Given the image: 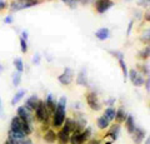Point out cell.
<instances>
[{
    "mask_svg": "<svg viewBox=\"0 0 150 144\" xmlns=\"http://www.w3.org/2000/svg\"><path fill=\"white\" fill-rule=\"evenodd\" d=\"M67 98L62 96L58 100V105H56L55 111L51 115V128L53 129H60L63 127V124L65 122V118H67Z\"/></svg>",
    "mask_w": 150,
    "mask_h": 144,
    "instance_id": "1",
    "label": "cell"
},
{
    "mask_svg": "<svg viewBox=\"0 0 150 144\" xmlns=\"http://www.w3.org/2000/svg\"><path fill=\"white\" fill-rule=\"evenodd\" d=\"M34 118L38 123L40 124H45V125H50L51 127V113L49 111V109L46 108V105L44 103V100H39V104H38L36 109L34 110Z\"/></svg>",
    "mask_w": 150,
    "mask_h": 144,
    "instance_id": "2",
    "label": "cell"
},
{
    "mask_svg": "<svg viewBox=\"0 0 150 144\" xmlns=\"http://www.w3.org/2000/svg\"><path fill=\"white\" fill-rule=\"evenodd\" d=\"M86 104L89 105V108L94 111H98L101 109V101L99 99V96L95 92H88L86 93Z\"/></svg>",
    "mask_w": 150,
    "mask_h": 144,
    "instance_id": "3",
    "label": "cell"
},
{
    "mask_svg": "<svg viewBox=\"0 0 150 144\" xmlns=\"http://www.w3.org/2000/svg\"><path fill=\"white\" fill-rule=\"evenodd\" d=\"M19 118L21 120H24V122H28L30 124H34L35 123V118H34V113L30 110H28L24 105H20L16 108V114Z\"/></svg>",
    "mask_w": 150,
    "mask_h": 144,
    "instance_id": "4",
    "label": "cell"
},
{
    "mask_svg": "<svg viewBox=\"0 0 150 144\" xmlns=\"http://www.w3.org/2000/svg\"><path fill=\"white\" fill-rule=\"evenodd\" d=\"M115 5V3L112 0H95L94 1V8L99 14L106 13L109 9H111Z\"/></svg>",
    "mask_w": 150,
    "mask_h": 144,
    "instance_id": "5",
    "label": "cell"
},
{
    "mask_svg": "<svg viewBox=\"0 0 150 144\" xmlns=\"http://www.w3.org/2000/svg\"><path fill=\"white\" fill-rule=\"evenodd\" d=\"M73 79H74V70L71 68H65L64 72L58 77L59 83L62 85H65V87H68V85L71 84Z\"/></svg>",
    "mask_w": 150,
    "mask_h": 144,
    "instance_id": "6",
    "label": "cell"
},
{
    "mask_svg": "<svg viewBox=\"0 0 150 144\" xmlns=\"http://www.w3.org/2000/svg\"><path fill=\"white\" fill-rule=\"evenodd\" d=\"M128 77L130 78V82L133 83V84L135 87H143L144 83H145V79L140 75V72L135 70V69H131V70L129 72Z\"/></svg>",
    "mask_w": 150,
    "mask_h": 144,
    "instance_id": "7",
    "label": "cell"
},
{
    "mask_svg": "<svg viewBox=\"0 0 150 144\" xmlns=\"http://www.w3.org/2000/svg\"><path fill=\"white\" fill-rule=\"evenodd\" d=\"M43 139L48 144H54L58 140V132H55V129L49 128L48 131H45L43 133Z\"/></svg>",
    "mask_w": 150,
    "mask_h": 144,
    "instance_id": "8",
    "label": "cell"
},
{
    "mask_svg": "<svg viewBox=\"0 0 150 144\" xmlns=\"http://www.w3.org/2000/svg\"><path fill=\"white\" fill-rule=\"evenodd\" d=\"M39 96H38L36 94H34V95H30L29 98H28L26 100H25V103H24V106L28 109V110H30V111H33L34 113V110L36 109V106H38V104H39Z\"/></svg>",
    "mask_w": 150,
    "mask_h": 144,
    "instance_id": "9",
    "label": "cell"
},
{
    "mask_svg": "<svg viewBox=\"0 0 150 144\" xmlns=\"http://www.w3.org/2000/svg\"><path fill=\"white\" fill-rule=\"evenodd\" d=\"M44 103H45V105H46V108H48L49 111L51 113V115H53V113H54L55 109H56V105H58V101L55 100L54 95L51 94V93H49V94L46 95V98H45V100H44Z\"/></svg>",
    "mask_w": 150,
    "mask_h": 144,
    "instance_id": "10",
    "label": "cell"
},
{
    "mask_svg": "<svg viewBox=\"0 0 150 144\" xmlns=\"http://www.w3.org/2000/svg\"><path fill=\"white\" fill-rule=\"evenodd\" d=\"M131 137H133V140H134L135 144H142L144 138H145V131L142 128L137 127L135 131L133 132V134H131Z\"/></svg>",
    "mask_w": 150,
    "mask_h": 144,
    "instance_id": "11",
    "label": "cell"
},
{
    "mask_svg": "<svg viewBox=\"0 0 150 144\" xmlns=\"http://www.w3.org/2000/svg\"><path fill=\"white\" fill-rule=\"evenodd\" d=\"M119 133H120V124H114V125H111V127L109 128V131H108V133L105 134L106 137H110L111 138V140H116L119 137Z\"/></svg>",
    "mask_w": 150,
    "mask_h": 144,
    "instance_id": "12",
    "label": "cell"
},
{
    "mask_svg": "<svg viewBox=\"0 0 150 144\" xmlns=\"http://www.w3.org/2000/svg\"><path fill=\"white\" fill-rule=\"evenodd\" d=\"M69 139H70V133L64 131L63 128H60L59 132H58V140L56 142H58L59 144H68Z\"/></svg>",
    "mask_w": 150,
    "mask_h": 144,
    "instance_id": "13",
    "label": "cell"
},
{
    "mask_svg": "<svg viewBox=\"0 0 150 144\" xmlns=\"http://www.w3.org/2000/svg\"><path fill=\"white\" fill-rule=\"evenodd\" d=\"M109 36H110V30L108 28H100V29H98L95 31V38L101 41L109 39Z\"/></svg>",
    "mask_w": 150,
    "mask_h": 144,
    "instance_id": "14",
    "label": "cell"
},
{
    "mask_svg": "<svg viewBox=\"0 0 150 144\" xmlns=\"http://www.w3.org/2000/svg\"><path fill=\"white\" fill-rule=\"evenodd\" d=\"M126 117H128V113L125 111V109L123 108V106H120V108L116 109V113H115V122L118 123V124H121V123H124L125 122V119Z\"/></svg>",
    "mask_w": 150,
    "mask_h": 144,
    "instance_id": "15",
    "label": "cell"
},
{
    "mask_svg": "<svg viewBox=\"0 0 150 144\" xmlns=\"http://www.w3.org/2000/svg\"><path fill=\"white\" fill-rule=\"evenodd\" d=\"M96 125H98V128H99V129H101V131H105V129L109 128L110 120L108 119L104 114H103V115H100V117L96 119Z\"/></svg>",
    "mask_w": 150,
    "mask_h": 144,
    "instance_id": "16",
    "label": "cell"
},
{
    "mask_svg": "<svg viewBox=\"0 0 150 144\" xmlns=\"http://www.w3.org/2000/svg\"><path fill=\"white\" fill-rule=\"evenodd\" d=\"M76 84L80 85V87H86L88 85V78H86V70L85 69H81L80 73H78Z\"/></svg>",
    "mask_w": 150,
    "mask_h": 144,
    "instance_id": "17",
    "label": "cell"
},
{
    "mask_svg": "<svg viewBox=\"0 0 150 144\" xmlns=\"http://www.w3.org/2000/svg\"><path fill=\"white\" fill-rule=\"evenodd\" d=\"M26 95V90L25 89H19L15 94H14V96L11 98V101H10V104L14 106V105H16L19 101L23 100V98Z\"/></svg>",
    "mask_w": 150,
    "mask_h": 144,
    "instance_id": "18",
    "label": "cell"
},
{
    "mask_svg": "<svg viewBox=\"0 0 150 144\" xmlns=\"http://www.w3.org/2000/svg\"><path fill=\"white\" fill-rule=\"evenodd\" d=\"M19 4L21 6V10L23 9H28V8H33V6H36L41 3V0H18Z\"/></svg>",
    "mask_w": 150,
    "mask_h": 144,
    "instance_id": "19",
    "label": "cell"
},
{
    "mask_svg": "<svg viewBox=\"0 0 150 144\" xmlns=\"http://www.w3.org/2000/svg\"><path fill=\"white\" fill-rule=\"evenodd\" d=\"M125 128H126V131H128V133L130 134V135L135 131V128H137V125H135V120H134V118L131 117V115H128L126 119H125Z\"/></svg>",
    "mask_w": 150,
    "mask_h": 144,
    "instance_id": "20",
    "label": "cell"
},
{
    "mask_svg": "<svg viewBox=\"0 0 150 144\" xmlns=\"http://www.w3.org/2000/svg\"><path fill=\"white\" fill-rule=\"evenodd\" d=\"M93 131H91V128H85L83 132H80V134H79V138H80V144H85L89 139H90V137H91V133Z\"/></svg>",
    "mask_w": 150,
    "mask_h": 144,
    "instance_id": "21",
    "label": "cell"
},
{
    "mask_svg": "<svg viewBox=\"0 0 150 144\" xmlns=\"http://www.w3.org/2000/svg\"><path fill=\"white\" fill-rule=\"evenodd\" d=\"M14 68H15V70L19 72V73H23L24 72V62H23L21 58H15L14 59Z\"/></svg>",
    "mask_w": 150,
    "mask_h": 144,
    "instance_id": "22",
    "label": "cell"
},
{
    "mask_svg": "<svg viewBox=\"0 0 150 144\" xmlns=\"http://www.w3.org/2000/svg\"><path fill=\"white\" fill-rule=\"evenodd\" d=\"M115 113H116L115 108H112V106H108V108L105 109V111H104V115L110 120V122H112V120L115 119Z\"/></svg>",
    "mask_w": 150,
    "mask_h": 144,
    "instance_id": "23",
    "label": "cell"
},
{
    "mask_svg": "<svg viewBox=\"0 0 150 144\" xmlns=\"http://www.w3.org/2000/svg\"><path fill=\"white\" fill-rule=\"evenodd\" d=\"M11 83H13V85L14 87H18V85H20V83H21V73H19V72H14L11 74Z\"/></svg>",
    "mask_w": 150,
    "mask_h": 144,
    "instance_id": "24",
    "label": "cell"
},
{
    "mask_svg": "<svg viewBox=\"0 0 150 144\" xmlns=\"http://www.w3.org/2000/svg\"><path fill=\"white\" fill-rule=\"evenodd\" d=\"M138 57L140 59H143V60H146L150 58V45H146L143 50H140L139 54H138Z\"/></svg>",
    "mask_w": 150,
    "mask_h": 144,
    "instance_id": "25",
    "label": "cell"
},
{
    "mask_svg": "<svg viewBox=\"0 0 150 144\" xmlns=\"http://www.w3.org/2000/svg\"><path fill=\"white\" fill-rule=\"evenodd\" d=\"M119 60V65L121 68V70H123V75H124V80H126V78H128V68H126V64H125V60H124V57H121L118 59Z\"/></svg>",
    "mask_w": 150,
    "mask_h": 144,
    "instance_id": "26",
    "label": "cell"
},
{
    "mask_svg": "<svg viewBox=\"0 0 150 144\" xmlns=\"http://www.w3.org/2000/svg\"><path fill=\"white\" fill-rule=\"evenodd\" d=\"M19 44H20V50L23 54H26L28 53V49H29V46H28V40H25L24 38H19Z\"/></svg>",
    "mask_w": 150,
    "mask_h": 144,
    "instance_id": "27",
    "label": "cell"
},
{
    "mask_svg": "<svg viewBox=\"0 0 150 144\" xmlns=\"http://www.w3.org/2000/svg\"><path fill=\"white\" fill-rule=\"evenodd\" d=\"M140 40H142L144 44L150 45V29L144 31V33L142 34V36H140Z\"/></svg>",
    "mask_w": 150,
    "mask_h": 144,
    "instance_id": "28",
    "label": "cell"
},
{
    "mask_svg": "<svg viewBox=\"0 0 150 144\" xmlns=\"http://www.w3.org/2000/svg\"><path fill=\"white\" fill-rule=\"evenodd\" d=\"M139 69H142V73L145 74V75H150V67L148 64H140Z\"/></svg>",
    "mask_w": 150,
    "mask_h": 144,
    "instance_id": "29",
    "label": "cell"
},
{
    "mask_svg": "<svg viewBox=\"0 0 150 144\" xmlns=\"http://www.w3.org/2000/svg\"><path fill=\"white\" fill-rule=\"evenodd\" d=\"M40 60H41V55L39 53H35L33 55V59H31V63L34 64V65H39L40 64Z\"/></svg>",
    "mask_w": 150,
    "mask_h": 144,
    "instance_id": "30",
    "label": "cell"
},
{
    "mask_svg": "<svg viewBox=\"0 0 150 144\" xmlns=\"http://www.w3.org/2000/svg\"><path fill=\"white\" fill-rule=\"evenodd\" d=\"M4 23L8 24V25L13 24V23H14V15H13V14H8V15L4 18Z\"/></svg>",
    "mask_w": 150,
    "mask_h": 144,
    "instance_id": "31",
    "label": "cell"
},
{
    "mask_svg": "<svg viewBox=\"0 0 150 144\" xmlns=\"http://www.w3.org/2000/svg\"><path fill=\"white\" fill-rule=\"evenodd\" d=\"M8 8H9V1H6V0H0V13L6 10Z\"/></svg>",
    "mask_w": 150,
    "mask_h": 144,
    "instance_id": "32",
    "label": "cell"
},
{
    "mask_svg": "<svg viewBox=\"0 0 150 144\" xmlns=\"http://www.w3.org/2000/svg\"><path fill=\"white\" fill-rule=\"evenodd\" d=\"M20 144H33V140L29 137H25V138L20 139Z\"/></svg>",
    "mask_w": 150,
    "mask_h": 144,
    "instance_id": "33",
    "label": "cell"
},
{
    "mask_svg": "<svg viewBox=\"0 0 150 144\" xmlns=\"http://www.w3.org/2000/svg\"><path fill=\"white\" fill-rule=\"evenodd\" d=\"M139 5H140V6L148 8V6L150 5V0H139Z\"/></svg>",
    "mask_w": 150,
    "mask_h": 144,
    "instance_id": "34",
    "label": "cell"
},
{
    "mask_svg": "<svg viewBox=\"0 0 150 144\" xmlns=\"http://www.w3.org/2000/svg\"><path fill=\"white\" fill-rule=\"evenodd\" d=\"M144 85H145V89H146V92L150 93V75H149V78L146 79V80H145Z\"/></svg>",
    "mask_w": 150,
    "mask_h": 144,
    "instance_id": "35",
    "label": "cell"
},
{
    "mask_svg": "<svg viewBox=\"0 0 150 144\" xmlns=\"http://www.w3.org/2000/svg\"><path fill=\"white\" fill-rule=\"evenodd\" d=\"M85 144H101V143H100V140H98V139H89Z\"/></svg>",
    "mask_w": 150,
    "mask_h": 144,
    "instance_id": "36",
    "label": "cell"
},
{
    "mask_svg": "<svg viewBox=\"0 0 150 144\" xmlns=\"http://www.w3.org/2000/svg\"><path fill=\"white\" fill-rule=\"evenodd\" d=\"M20 36H21V38H24L25 40H28V39H29V34H28V31H26V30H23V31H21V35H20Z\"/></svg>",
    "mask_w": 150,
    "mask_h": 144,
    "instance_id": "37",
    "label": "cell"
},
{
    "mask_svg": "<svg viewBox=\"0 0 150 144\" xmlns=\"http://www.w3.org/2000/svg\"><path fill=\"white\" fill-rule=\"evenodd\" d=\"M133 24H134V21L131 20V21L129 23V26H128V31H126V34H128V35H130V33H131V29H133Z\"/></svg>",
    "mask_w": 150,
    "mask_h": 144,
    "instance_id": "38",
    "label": "cell"
},
{
    "mask_svg": "<svg viewBox=\"0 0 150 144\" xmlns=\"http://www.w3.org/2000/svg\"><path fill=\"white\" fill-rule=\"evenodd\" d=\"M114 103H115V98H110L109 100L105 101V104H108V105H112Z\"/></svg>",
    "mask_w": 150,
    "mask_h": 144,
    "instance_id": "39",
    "label": "cell"
},
{
    "mask_svg": "<svg viewBox=\"0 0 150 144\" xmlns=\"http://www.w3.org/2000/svg\"><path fill=\"white\" fill-rule=\"evenodd\" d=\"M144 18H145V20L146 21H150V13H145V15H144Z\"/></svg>",
    "mask_w": 150,
    "mask_h": 144,
    "instance_id": "40",
    "label": "cell"
},
{
    "mask_svg": "<svg viewBox=\"0 0 150 144\" xmlns=\"http://www.w3.org/2000/svg\"><path fill=\"white\" fill-rule=\"evenodd\" d=\"M0 115H3V101H1V98H0Z\"/></svg>",
    "mask_w": 150,
    "mask_h": 144,
    "instance_id": "41",
    "label": "cell"
},
{
    "mask_svg": "<svg viewBox=\"0 0 150 144\" xmlns=\"http://www.w3.org/2000/svg\"><path fill=\"white\" fill-rule=\"evenodd\" d=\"M144 144H150V137L146 139V140H145V143H144Z\"/></svg>",
    "mask_w": 150,
    "mask_h": 144,
    "instance_id": "42",
    "label": "cell"
},
{
    "mask_svg": "<svg viewBox=\"0 0 150 144\" xmlns=\"http://www.w3.org/2000/svg\"><path fill=\"white\" fill-rule=\"evenodd\" d=\"M3 70H4V67L0 64V73H3Z\"/></svg>",
    "mask_w": 150,
    "mask_h": 144,
    "instance_id": "43",
    "label": "cell"
},
{
    "mask_svg": "<svg viewBox=\"0 0 150 144\" xmlns=\"http://www.w3.org/2000/svg\"><path fill=\"white\" fill-rule=\"evenodd\" d=\"M62 1L65 3V4H68V3H69V0H62Z\"/></svg>",
    "mask_w": 150,
    "mask_h": 144,
    "instance_id": "44",
    "label": "cell"
},
{
    "mask_svg": "<svg viewBox=\"0 0 150 144\" xmlns=\"http://www.w3.org/2000/svg\"><path fill=\"white\" fill-rule=\"evenodd\" d=\"M111 143H112V142H106L105 144H111Z\"/></svg>",
    "mask_w": 150,
    "mask_h": 144,
    "instance_id": "45",
    "label": "cell"
}]
</instances>
